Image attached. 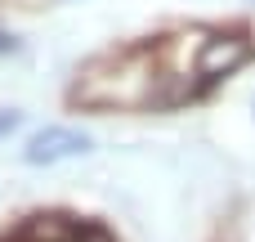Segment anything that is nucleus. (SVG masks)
Listing matches in <instances>:
<instances>
[{
    "instance_id": "nucleus-1",
    "label": "nucleus",
    "mask_w": 255,
    "mask_h": 242,
    "mask_svg": "<svg viewBox=\"0 0 255 242\" xmlns=\"http://www.w3.org/2000/svg\"><path fill=\"white\" fill-rule=\"evenodd\" d=\"M4 242H112V234L99 220L76 216H27Z\"/></svg>"
},
{
    "instance_id": "nucleus-2",
    "label": "nucleus",
    "mask_w": 255,
    "mask_h": 242,
    "mask_svg": "<svg viewBox=\"0 0 255 242\" xmlns=\"http://www.w3.org/2000/svg\"><path fill=\"white\" fill-rule=\"evenodd\" d=\"M94 148V139L85 130H72V126H45L36 130L27 144H22V162L27 166H54V162H67V157H85Z\"/></svg>"
},
{
    "instance_id": "nucleus-5",
    "label": "nucleus",
    "mask_w": 255,
    "mask_h": 242,
    "mask_svg": "<svg viewBox=\"0 0 255 242\" xmlns=\"http://www.w3.org/2000/svg\"><path fill=\"white\" fill-rule=\"evenodd\" d=\"M13 49H18V40H13L9 31H0V54H13Z\"/></svg>"
},
{
    "instance_id": "nucleus-4",
    "label": "nucleus",
    "mask_w": 255,
    "mask_h": 242,
    "mask_svg": "<svg viewBox=\"0 0 255 242\" xmlns=\"http://www.w3.org/2000/svg\"><path fill=\"white\" fill-rule=\"evenodd\" d=\"M18 126H22V112H18V108H0V139H4L9 130H18Z\"/></svg>"
},
{
    "instance_id": "nucleus-3",
    "label": "nucleus",
    "mask_w": 255,
    "mask_h": 242,
    "mask_svg": "<svg viewBox=\"0 0 255 242\" xmlns=\"http://www.w3.org/2000/svg\"><path fill=\"white\" fill-rule=\"evenodd\" d=\"M251 58V40L247 36H206L202 45H197V76H202V85H211V81H220V76H233L242 63Z\"/></svg>"
}]
</instances>
